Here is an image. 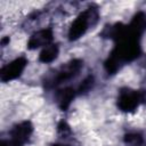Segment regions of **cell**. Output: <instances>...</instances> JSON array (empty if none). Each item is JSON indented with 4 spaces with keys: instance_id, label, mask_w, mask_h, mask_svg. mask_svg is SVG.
Returning a JSON list of instances; mask_svg holds the SVG:
<instances>
[{
    "instance_id": "cell-1",
    "label": "cell",
    "mask_w": 146,
    "mask_h": 146,
    "mask_svg": "<svg viewBox=\"0 0 146 146\" xmlns=\"http://www.w3.org/2000/svg\"><path fill=\"white\" fill-rule=\"evenodd\" d=\"M138 40L139 36L131 33L128 27L127 34L116 42V46L111 51V54L114 55L121 64L125 62H131L140 55V46Z\"/></svg>"
},
{
    "instance_id": "cell-2",
    "label": "cell",
    "mask_w": 146,
    "mask_h": 146,
    "mask_svg": "<svg viewBox=\"0 0 146 146\" xmlns=\"http://www.w3.org/2000/svg\"><path fill=\"white\" fill-rule=\"evenodd\" d=\"M98 21V10L94 7L87 8V10L82 11L71 24L68 30V40L75 41L80 39L89 29V26L95 25Z\"/></svg>"
},
{
    "instance_id": "cell-3",
    "label": "cell",
    "mask_w": 146,
    "mask_h": 146,
    "mask_svg": "<svg viewBox=\"0 0 146 146\" xmlns=\"http://www.w3.org/2000/svg\"><path fill=\"white\" fill-rule=\"evenodd\" d=\"M146 103V90H133L130 88H122L117 96V107L125 113H132L140 104Z\"/></svg>"
},
{
    "instance_id": "cell-4",
    "label": "cell",
    "mask_w": 146,
    "mask_h": 146,
    "mask_svg": "<svg viewBox=\"0 0 146 146\" xmlns=\"http://www.w3.org/2000/svg\"><path fill=\"white\" fill-rule=\"evenodd\" d=\"M82 66H83V62L81 59H78V58L71 59L70 62L63 64L57 71H55V73L51 76L47 78V80L44 81V84L48 88H51L64 81L71 80L72 78L79 74Z\"/></svg>"
},
{
    "instance_id": "cell-5",
    "label": "cell",
    "mask_w": 146,
    "mask_h": 146,
    "mask_svg": "<svg viewBox=\"0 0 146 146\" xmlns=\"http://www.w3.org/2000/svg\"><path fill=\"white\" fill-rule=\"evenodd\" d=\"M33 132V125L30 121H23L13 127L10 130V140L8 146H23L31 137Z\"/></svg>"
},
{
    "instance_id": "cell-6",
    "label": "cell",
    "mask_w": 146,
    "mask_h": 146,
    "mask_svg": "<svg viewBox=\"0 0 146 146\" xmlns=\"http://www.w3.org/2000/svg\"><path fill=\"white\" fill-rule=\"evenodd\" d=\"M26 65H27V59L25 57H18V58L14 59L13 62L8 63L7 65H5L1 68V72H0L1 81L8 82V81L17 79L18 76H21V74L25 70Z\"/></svg>"
},
{
    "instance_id": "cell-7",
    "label": "cell",
    "mask_w": 146,
    "mask_h": 146,
    "mask_svg": "<svg viewBox=\"0 0 146 146\" xmlns=\"http://www.w3.org/2000/svg\"><path fill=\"white\" fill-rule=\"evenodd\" d=\"M54 34L51 29H43L40 30L31 35V38L27 41V48L29 49H36L40 47H47L51 44Z\"/></svg>"
},
{
    "instance_id": "cell-8",
    "label": "cell",
    "mask_w": 146,
    "mask_h": 146,
    "mask_svg": "<svg viewBox=\"0 0 146 146\" xmlns=\"http://www.w3.org/2000/svg\"><path fill=\"white\" fill-rule=\"evenodd\" d=\"M74 96H75V90L71 87H66L64 89L58 90L56 94V103L58 107L62 111H66L70 107L72 100L74 99Z\"/></svg>"
},
{
    "instance_id": "cell-9",
    "label": "cell",
    "mask_w": 146,
    "mask_h": 146,
    "mask_svg": "<svg viewBox=\"0 0 146 146\" xmlns=\"http://www.w3.org/2000/svg\"><path fill=\"white\" fill-rule=\"evenodd\" d=\"M128 27L131 31V33H133L137 36H140L143 34V32L146 30V14L143 11L137 13L132 17Z\"/></svg>"
},
{
    "instance_id": "cell-10",
    "label": "cell",
    "mask_w": 146,
    "mask_h": 146,
    "mask_svg": "<svg viewBox=\"0 0 146 146\" xmlns=\"http://www.w3.org/2000/svg\"><path fill=\"white\" fill-rule=\"evenodd\" d=\"M58 54H59L58 44L51 43L42 49V51L39 55V60L41 63H51L58 57Z\"/></svg>"
},
{
    "instance_id": "cell-11",
    "label": "cell",
    "mask_w": 146,
    "mask_h": 146,
    "mask_svg": "<svg viewBox=\"0 0 146 146\" xmlns=\"http://www.w3.org/2000/svg\"><path fill=\"white\" fill-rule=\"evenodd\" d=\"M121 65H122V64L120 63V60H119L114 55H112V54L108 55L107 59H106L105 63H104V67H105V70H106V72H107L108 74H115V73L120 70Z\"/></svg>"
},
{
    "instance_id": "cell-12",
    "label": "cell",
    "mask_w": 146,
    "mask_h": 146,
    "mask_svg": "<svg viewBox=\"0 0 146 146\" xmlns=\"http://www.w3.org/2000/svg\"><path fill=\"white\" fill-rule=\"evenodd\" d=\"M124 143L128 146H141L144 144V138L140 133L130 132L124 136Z\"/></svg>"
},
{
    "instance_id": "cell-13",
    "label": "cell",
    "mask_w": 146,
    "mask_h": 146,
    "mask_svg": "<svg viewBox=\"0 0 146 146\" xmlns=\"http://www.w3.org/2000/svg\"><path fill=\"white\" fill-rule=\"evenodd\" d=\"M94 83H95V79H94V76L92 75H88L83 81H82V83L80 84V87H79V94H86V92H88L92 87H94Z\"/></svg>"
},
{
    "instance_id": "cell-14",
    "label": "cell",
    "mask_w": 146,
    "mask_h": 146,
    "mask_svg": "<svg viewBox=\"0 0 146 146\" xmlns=\"http://www.w3.org/2000/svg\"><path fill=\"white\" fill-rule=\"evenodd\" d=\"M57 132H58V135H59L60 137H63V138H67V137L72 133L70 125H68L65 121H60V122L58 123V125H57Z\"/></svg>"
},
{
    "instance_id": "cell-15",
    "label": "cell",
    "mask_w": 146,
    "mask_h": 146,
    "mask_svg": "<svg viewBox=\"0 0 146 146\" xmlns=\"http://www.w3.org/2000/svg\"><path fill=\"white\" fill-rule=\"evenodd\" d=\"M7 43H9V36H6V38H3V39L1 40V44H2V46H6Z\"/></svg>"
},
{
    "instance_id": "cell-16",
    "label": "cell",
    "mask_w": 146,
    "mask_h": 146,
    "mask_svg": "<svg viewBox=\"0 0 146 146\" xmlns=\"http://www.w3.org/2000/svg\"><path fill=\"white\" fill-rule=\"evenodd\" d=\"M51 146H67V145H64V144H52Z\"/></svg>"
}]
</instances>
